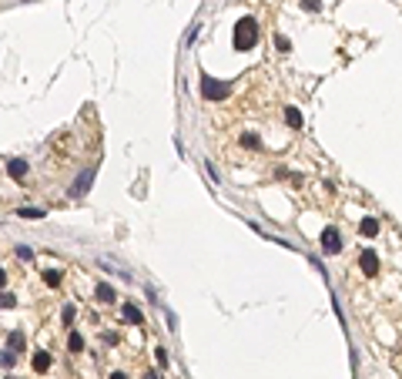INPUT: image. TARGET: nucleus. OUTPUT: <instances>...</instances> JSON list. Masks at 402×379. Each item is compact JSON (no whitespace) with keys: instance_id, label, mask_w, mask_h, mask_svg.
I'll return each mask as SVG.
<instances>
[{"instance_id":"f257e3e1","label":"nucleus","mask_w":402,"mask_h":379,"mask_svg":"<svg viewBox=\"0 0 402 379\" xmlns=\"http://www.w3.org/2000/svg\"><path fill=\"white\" fill-rule=\"evenodd\" d=\"M232 44L235 50H251L258 44V20L255 17H241L235 24V34H232Z\"/></svg>"},{"instance_id":"f03ea898","label":"nucleus","mask_w":402,"mask_h":379,"mask_svg":"<svg viewBox=\"0 0 402 379\" xmlns=\"http://www.w3.org/2000/svg\"><path fill=\"white\" fill-rule=\"evenodd\" d=\"M201 97H205V101H225L228 97V84L215 81V77H208V74H201Z\"/></svg>"},{"instance_id":"7ed1b4c3","label":"nucleus","mask_w":402,"mask_h":379,"mask_svg":"<svg viewBox=\"0 0 402 379\" xmlns=\"http://www.w3.org/2000/svg\"><path fill=\"white\" fill-rule=\"evenodd\" d=\"M94 175H97L94 168H84L77 178H74V185H71V195H74V198H84V195H88V188L94 185Z\"/></svg>"},{"instance_id":"20e7f679","label":"nucleus","mask_w":402,"mask_h":379,"mask_svg":"<svg viewBox=\"0 0 402 379\" xmlns=\"http://www.w3.org/2000/svg\"><path fill=\"white\" fill-rule=\"evenodd\" d=\"M322 252H325V255H335V252H342V235H338L332 225L322 232Z\"/></svg>"},{"instance_id":"39448f33","label":"nucleus","mask_w":402,"mask_h":379,"mask_svg":"<svg viewBox=\"0 0 402 379\" xmlns=\"http://www.w3.org/2000/svg\"><path fill=\"white\" fill-rule=\"evenodd\" d=\"M359 268H362L365 275H379V255H376L372 249H362V252H359Z\"/></svg>"},{"instance_id":"423d86ee","label":"nucleus","mask_w":402,"mask_h":379,"mask_svg":"<svg viewBox=\"0 0 402 379\" xmlns=\"http://www.w3.org/2000/svg\"><path fill=\"white\" fill-rule=\"evenodd\" d=\"M121 315H124L131 326H145V315H141V309H137L134 302H124V306H121Z\"/></svg>"},{"instance_id":"0eeeda50","label":"nucleus","mask_w":402,"mask_h":379,"mask_svg":"<svg viewBox=\"0 0 402 379\" xmlns=\"http://www.w3.org/2000/svg\"><path fill=\"white\" fill-rule=\"evenodd\" d=\"M94 295H97V302H114V285H107V282H97V289H94Z\"/></svg>"},{"instance_id":"6e6552de","label":"nucleus","mask_w":402,"mask_h":379,"mask_svg":"<svg viewBox=\"0 0 402 379\" xmlns=\"http://www.w3.org/2000/svg\"><path fill=\"white\" fill-rule=\"evenodd\" d=\"M7 175H10V178H24V175H27V161H24V158H14V161H7Z\"/></svg>"},{"instance_id":"1a4fd4ad","label":"nucleus","mask_w":402,"mask_h":379,"mask_svg":"<svg viewBox=\"0 0 402 379\" xmlns=\"http://www.w3.org/2000/svg\"><path fill=\"white\" fill-rule=\"evenodd\" d=\"M359 232L365 235V238H376V235H379V222H376V218H362Z\"/></svg>"},{"instance_id":"9d476101","label":"nucleus","mask_w":402,"mask_h":379,"mask_svg":"<svg viewBox=\"0 0 402 379\" xmlns=\"http://www.w3.org/2000/svg\"><path fill=\"white\" fill-rule=\"evenodd\" d=\"M285 124H289V128H302V111H298V107H285Z\"/></svg>"},{"instance_id":"9b49d317","label":"nucleus","mask_w":402,"mask_h":379,"mask_svg":"<svg viewBox=\"0 0 402 379\" xmlns=\"http://www.w3.org/2000/svg\"><path fill=\"white\" fill-rule=\"evenodd\" d=\"M31 366H34L37 372H47V369H50V356H47V353H34Z\"/></svg>"},{"instance_id":"f8f14e48","label":"nucleus","mask_w":402,"mask_h":379,"mask_svg":"<svg viewBox=\"0 0 402 379\" xmlns=\"http://www.w3.org/2000/svg\"><path fill=\"white\" fill-rule=\"evenodd\" d=\"M14 215H17V218H27V222H37V218H44L47 211H44V208H17Z\"/></svg>"},{"instance_id":"ddd939ff","label":"nucleus","mask_w":402,"mask_h":379,"mask_svg":"<svg viewBox=\"0 0 402 379\" xmlns=\"http://www.w3.org/2000/svg\"><path fill=\"white\" fill-rule=\"evenodd\" d=\"M7 349H14L17 356L24 353V332H10L7 336Z\"/></svg>"},{"instance_id":"4468645a","label":"nucleus","mask_w":402,"mask_h":379,"mask_svg":"<svg viewBox=\"0 0 402 379\" xmlns=\"http://www.w3.org/2000/svg\"><path fill=\"white\" fill-rule=\"evenodd\" d=\"M241 148H262V138H258L255 131H245V134H241Z\"/></svg>"},{"instance_id":"2eb2a0df","label":"nucleus","mask_w":402,"mask_h":379,"mask_svg":"<svg viewBox=\"0 0 402 379\" xmlns=\"http://www.w3.org/2000/svg\"><path fill=\"white\" fill-rule=\"evenodd\" d=\"M67 346H71V353H84V336H80V332H71V336H67Z\"/></svg>"},{"instance_id":"dca6fc26","label":"nucleus","mask_w":402,"mask_h":379,"mask_svg":"<svg viewBox=\"0 0 402 379\" xmlns=\"http://www.w3.org/2000/svg\"><path fill=\"white\" fill-rule=\"evenodd\" d=\"M44 282H47L50 289H57V285H61V272H57V268H47V272H44Z\"/></svg>"},{"instance_id":"f3484780","label":"nucleus","mask_w":402,"mask_h":379,"mask_svg":"<svg viewBox=\"0 0 402 379\" xmlns=\"http://www.w3.org/2000/svg\"><path fill=\"white\" fill-rule=\"evenodd\" d=\"M14 363H17V353H14V349H4V356H0V366H4V369H10Z\"/></svg>"},{"instance_id":"a211bd4d","label":"nucleus","mask_w":402,"mask_h":379,"mask_svg":"<svg viewBox=\"0 0 402 379\" xmlns=\"http://www.w3.org/2000/svg\"><path fill=\"white\" fill-rule=\"evenodd\" d=\"M14 306H17V299L7 295V292H0V309H14Z\"/></svg>"},{"instance_id":"6ab92c4d","label":"nucleus","mask_w":402,"mask_h":379,"mask_svg":"<svg viewBox=\"0 0 402 379\" xmlns=\"http://www.w3.org/2000/svg\"><path fill=\"white\" fill-rule=\"evenodd\" d=\"M302 7H305L308 14H319V10H322V0H302Z\"/></svg>"},{"instance_id":"aec40b11","label":"nucleus","mask_w":402,"mask_h":379,"mask_svg":"<svg viewBox=\"0 0 402 379\" xmlns=\"http://www.w3.org/2000/svg\"><path fill=\"white\" fill-rule=\"evenodd\" d=\"M275 47H278V50H292V41H289V37H281V34H275Z\"/></svg>"},{"instance_id":"412c9836","label":"nucleus","mask_w":402,"mask_h":379,"mask_svg":"<svg viewBox=\"0 0 402 379\" xmlns=\"http://www.w3.org/2000/svg\"><path fill=\"white\" fill-rule=\"evenodd\" d=\"M61 319H64V326L74 322V306H64V312H61Z\"/></svg>"},{"instance_id":"4be33fe9","label":"nucleus","mask_w":402,"mask_h":379,"mask_svg":"<svg viewBox=\"0 0 402 379\" xmlns=\"http://www.w3.org/2000/svg\"><path fill=\"white\" fill-rule=\"evenodd\" d=\"M17 255L24 258V262H31V258H34V252H31V249H27V245H17Z\"/></svg>"},{"instance_id":"5701e85b","label":"nucleus","mask_w":402,"mask_h":379,"mask_svg":"<svg viewBox=\"0 0 402 379\" xmlns=\"http://www.w3.org/2000/svg\"><path fill=\"white\" fill-rule=\"evenodd\" d=\"M154 359H158V366H168V353H164V349H158V353H154Z\"/></svg>"},{"instance_id":"b1692460","label":"nucleus","mask_w":402,"mask_h":379,"mask_svg":"<svg viewBox=\"0 0 402 379\" xmlns=\"http://www.w3.org/2000/svg\"><path fill=\"white\" fill-rule=\"evenodd\" d=\"M4 285H7V272H4V268H0V289H4Z\"/></svg>"},{"instance_id":"393cba45","label":"nucleus","mask_w":402,"mask_h":379,"mask_svg":"<svg viewBox=\"0 0 402 379\" xmlns=\"http://www.w3.org/2000/svg\"><path fill=\"white\" fill-rule=\"evenodd\" d=\"M145 379H161V372H145Z\"/></svg>"},{"instance_id":"a878e982","label":"nucleus","mask_w":402,"mask_h":379,"mask_svg":"<svg viewBox=\"0 0 402 379\" xmlns=\"http://www.w3.org/2000/svg\"><path fill=\"white\" fill-rule=\"evenodd\" d=\"M111 379H128V376H124V372H111Z\"/></svg>"}]
</instances>
